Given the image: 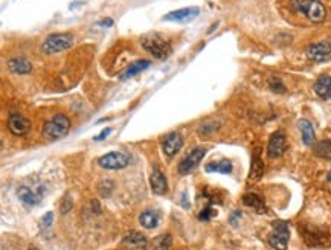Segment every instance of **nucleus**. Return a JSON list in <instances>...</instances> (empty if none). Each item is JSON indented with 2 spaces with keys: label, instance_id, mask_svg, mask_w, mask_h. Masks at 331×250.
<instances>
[{
  "label": "nucleus",
  "instance_id": "1",
  "mask_svg": "<svg viewBox=\"0 0 331 250\" xmlns=\"http://www.w3.org/2000/svg\"><path fill=\"white\" fill-rule=\"evenodd\" d=\"M290 6L295 12L302 14L306 18L315 23H321L327 17V9L319 0H292Z\"/></svg>",
  "mask_w": 331,
  "mask_h": 250
},
{
  "label": "nucleus",
  "instance_id": "2",
  "mask_svg": "<svg viewBox=\"0 0 331 250\" xmlns=\"http://www.w3.org/2000/svg\"><path fill=\"white\" fill-rule=\"evenodd\" d=\"M141 44L156 60H167L171 55V52H173L171 44L163 37H160L159 34H153V35L144 37L141 40Z\"/></svg>",
  "mask_w": 331,
  "mask_h": 250
},
{
  "label": "nucleus",
  "instance_id": "3",
  "mask_svg": "<svg viewBox=\"0 0 331 250\" xmlns=\"http://www.w3.org/2000/svg\"><path fill=\"white\" fill-rule=\"evenodd\" d=\"M73 43H75V37L72 34H67V32L52 34L43 41L41 52L46 55H55V53H60L63 50L70 49L73 46Z\"/></svg>",
  "mask_w": 331,
  "mask_h": 250
},
{
  "label": "nucleus",
  "instance_id": "4",
  "mask_svg": "<svg viewBox=\"0 0 331 250\" xmlns=\"http://www.w3.org/2000/svg\"><path fill=\"white\" fill-rule=\"evenodd\" d=\"M69 128H70L69 118L66 115H57V116H53L50 121H47L44 124L43 134L47 139L55 141V139H60V137L66 136L69 133Z\"/></svg>",
  "mask_w": 331,
  "mask_h": 250
},
{
  "label": "nucleus",
  "instance_id": "5",
  "mask_svg": "<svg viewBox=\"0 0 331 250\" xmlns=\"http://www.w3.org/2000/svg\"><path fill=\"white\" fill-rule=\"evenodd\" d=\"M290 240V229L286 221H273L269 235V244L275 250H286Z\"/></svg>",
  "mask_w": 331,
  "mask_h": 250
},
{
  "label": "nucleus",
  "instance_id": "6",
  "mask_svg": "<svg viewBox=\"0 0 331 250\" xmlns=\"http://www.w3.org/2000/svg\"><path fill=\"white\" fill-rule=\"evenodd\" d=\"M302 237L306 243L312 247H325L330 244V234L318 226H304Z\"/></svg>",
  "mask_w": 331,
  "mask_h": 250
},
{
  "label": "nucleus",
  "instance_id": "7",
  "mask_svg": "<svg viewBox=\"0 0 331 250\" xmlns=\"http://www.w3.org/2000/svg\"><path fill=\"white\" fill-rule=\"evenodd\" d=\"M130 163V156L124 151H112L98 159V165L105 170H122Z\"/></svg>",
  "mask_w": 331,
  "mask_h": 250
},
{
  "label": "nucleus",
  "instance_id": "8",
  "mask_svg": "<svg viewBox=\"0 0 331 250\" xmlns=\"http://www.w3.org/2000/svg\"><path fill=\"white\" fill-rule=\"evenodd\" d=\"M205 154H206V148L205 147H197V148L191 150V153H188L182 159V162L179 163V173L182 176H186L191 171H194L200 165V162L203 160Z\"/></svg>",
  "mask_w": 331,
  "mask_h": 250
},
{
  "label": "nucleus",
  "instance_id": "9",
  "mask_svg": "<svg viewBox=\"0 0 331 250\" xmlns=\"http://www.w3.org/2000/svg\"><path fill=\"white\" fill-rule=\"evenodd\" d=\"M17 196L20 199L21 203H24L26 206H35L40 203L41 197H43V186H32V185H21L17 189Z\"/></svg>",
  "mask_w": 331,
  "mask_h": 250
},
{
  "label": "nucleus",
  "instance_id": "10",
  "mask_svg": "<svg viewBox=\"0 0 331 250\" xmlns=\"http://www.w3.org/2000/svg\"><path fill=\"white\" fill-rule=\"evenodd\" d=\"M309 60L315 61V63H325L331 60V44L327 41H321V43H313L307 47L306 50Z\"/></svg>",
  "mask_w": 331,
  "mask_h": 250
},
{
  "label": "nucleus",
  "instance_id": "11",
  "mask_svg": "<svg viewBox=\"0 0 331 250\" xmlns=\"http://www.w3.org/2000/svg\"><path fill=\"white\" fill-rule=\"evenodd\" d=\"M199 12H200V9L197 6H188V8H182V9L168 12L162 20L163 21H176V23H188V21L194 20L199 15Z\"/></svg>",
  "mask_w": 331,
  "mask_h": 250
},
{
  "label": "nucleus",
  "instance_id": "12",
  "mask_svg": "<svg viewBox=\"0 0 331 250\" xmlns=\"http://www.w3.org/2000/svg\"><path fill=\"white\" fill-rule=\"evenodd\" d=\"M287 150V139L286 134L283 131H277L272 134L270 141H269V147H267V154L270 159H277L281 157Z\"/></svg>",
  "mask_w": 331,
  "mask_h": 250
},
{
  "label": "nucleus",
  "instance_id": "13",
  "mask_svg": "<svg viewBox=\"0 0 331 250\" xmlns=\"http://www.w3.org/2000/svg\"><path fill=\"white\" fill-rule=\"evenodd\" d=\"M8 128L11 130L12 134L23 136V134H26L29 131L31 124H29V121L23 115H20V113H11L9 118H8Z\"/></svg>",
  "mask_w": 331,
  "mask_h": 250
},
{
  "label": "nucleus",
  "instance_id": "14",
  "mask_svg": "<svg viewBox=\"0 0 331 250\" xmlns=\"http://www.w3.org/2000/svg\"><path fill=\"white\" fill-rule=\"evenodd\" d=\"M182 147H183V137L179 133H170L162 141V150H163L165 156H168V157L176 156Z\"/></svg>",
  "mask_w": 331,
  "mask_h": 250
},
{
  "label": "nucleus",
  "instance_id": "15",
  "mask_svg": "<svg viewBox=\"0 0 331 250\" xmlns=\"http://www.w3.org/2000/svg\"><path fill=\"white\" fill-rule=\"evenodd\" d=\"M150 183H151V189L154 194H159V196H163L167 191H168V182L163 176V173L154 166L153 173H151V177H150Z\"/></svg>",
  "mask_w": 331,
  "mask_h": 250
},
{
  "label": "nucleus",
  "instance_id": "16",
  "mask_svg": "<svg viewBox=\"0 0 331 250\" xmlns=\"http://www.w3.org/2000/svg\"><path fill=\"white\" fill-rule=\"evenodd\" d=\"M122 243L128 250H147L148 247V240L141 232H130Z\"/></svg>",
  "mask_w": 331,
  "mask_h": 250
},
{
  "label": "nucleus",
  "instance_id": "17",
  "mask_svg": "<svg viewBox=\"0 0 331 250\" xmlns=\"http://www.w3.org/2000/svg\"><path fill=\"white\" fill-rule=\"evenodd\" d=\"M8 69L15 75H27L32 72V64L26 58H11L8 61Z\"/></svg>",
  "mask_w": 331,
  "mask_h": 250
},
{
  "label": "nucleus",
  "instance_id": "18",
  "mask_svg": "<svg viewBox=\"0 0 331 250\" xmlns=\"http://www.w3.org/2000/svg\"><path fill=\"white\" fill-rule=\"evenodd\" d=\"M315 93L322 99H331V76L322 75L315 82Z\"/></svg>",
  "mask_w": 331,
  "mask_h": 250
},
{
  "label": "nucleus",
  "instance_id": "19",
  "mask_svg": "<svg viewBox=\"0 0 331 250\" xmlns=\"http://www.w3.org/2000/svg\"><path fill=\"white\" fill-rule=\"evenodd\" d=\"M298 127H299L301 134H302V142H304L307 147L313 145L315 141H316V133H315V128H313L312 122L307 121V119H301V121L298 122Z\"/></svg>",
  "mask_w": 331,
  "mask_h": 250
},
{
  "label": "nucleus",
  "instance_id": "20",
  "mask_svg": "<svg viewBox=\"0 0 331 250\" xmlns=\"http://www.w3.org/2000/svg\"><path fill=\"white\" fill-rule=\"evenodd\" d=\"M150 66H151V61H150V60L136 61V63L130 64V67H128L124 73H121L119 79H121V81H125V79H128V78H131V76H134V75H137V73H141L142 70L148 69Z\"/></svg>",
  "mask_w": 331,
  "mask_h": 250
},
{
  "label": "nucleus",
  "instance_id": "21",
  "mask_svg": "<svg viewBox=\"0 0 331 250\" xmlns=\"http://www.w3.org/2000/svg\"><path fill=\"white\" fill-rule=\"evenodd\" d=\"M159 221H160L159 212L151 211V209L144 211V212L141 214V217H139V223H141L142 228H145V229H154V228H157Z\"/></svg>",
  "mask_w": 331,
  "mask_h": 250
},
{
  "label": "nucleus",
  "instance_id": "22",
  "mask_svg": "<svg viewBox=\"0 0 331 250\" xmlns=\"http://www.w3.org/2000/svg\"><path fill=\"white\" fill-rule=\"evenodd\" d=\"M263 174H264V163L261 162V157H260V148H257V151L254 153V157H252L249 180H260L263 177Z\"/></svg>",
  "mask_w": 331,
  "mask_h": 250
},
{
  "label": "nucleus",
  "instance_id": "23",
  "mask_svg": "<svg viewBox=\"0 0 331 250\" xmlns=\"http://www.w3.org/2000/svg\"><path fill=\"white\" fill-rule=\"evenodd\" d=\"M243 203H244L247 208L255 209V212H258V214H264V212H266V203H264V200H263L260 196H257V194H246V196L243 197Z\"/></svg>",
  "mask_w": 331,
  "mask_h": 250
},
{
  "label": "nucleus",
  "instance_id": "24",
  "mask_svg": "<svg viewBox=\"0 0 331 250\" xmlns=\"http://www.w3.org/2000/svg\"><path fill=\"white\" fill-rule=\"evenodd\" d=\"M206 173H218V174H231L234 166L232 162L229 160H218V162H211L206 165Z\"/></svg>",
  "mask_w": 331,
  "mask_h": 250
},
{
  "label": "nucleus",
  "instance_id": "25",
  "mask_svg": "<svg viewBox=\"0 0 331 250\" xmlns=\"http://www.w3.org/2000/svg\"><path fill=\"white\" fill-rule=\"evenodd\" d=\"M313 151H315L316 156L331 160V141H321V142H318L315 145Z\"/></svg>",
  "mask_w": 331,
  "mask_h": 250
},
{
  "label": "nucleus",
  "instance_id": "26",
  "mask_svg": "<svg viewBox=\"0 0 331 250\" xmlns=\"http://www.w3.org/2000/svg\"><path fill=\"white\" fill-rule=\"evenodd\" d=\"M171 247V237L170 235H160L153 241L154 250H167Z\"/></svg>",
  "mask_w": 331,
  "mask_h": 250
},
{
  "label": "nucleus",
  "instance_id": "27",
  "mask_svg": "<svg viewBox=\"0 0 331 250\" xmlns=\"http://www.w3.org/2000/svg\"><path fill=\"white\" fill-rule=\"evenodd\" d=\"M269 87L277 93H284L286 92V86L283 84L280 76H270L269 78Z\"/></svg>",
  "mask_w": 331,
  "mask_h": 250
},
{
  "label": "nucleus",
  "instance_id": "28",
  "mask_svg": "<svg viewBox=\"0 0 331 250\" xmlns=\"http://www.w3.org/2000/svg\"><path fill=\"white\" fill-rule=\"evenodd\" d=\"M214 215H217V211H214L212 205H208V206H206V208L199 214V218L203 220V221H209Z\"/></svg>",
  "mask_w": 331,
  "mask_h": 250
},
{
  "label": "nucleus",
  "instance_id": "29",
  "mask_svg": "<svg viewBox=\"0 0 331 250\" xmlns=\"http://www.w3.org/2000/svg\"><path fill=\"white\" fill-rule=\"evenodd\" d=\"M70 208H72V200H70V197H64V200H63V205H61V208H60V209H61V212H63V214H66V212H67Z\"/></svg>",
  "mask_w": 331,
  "mask_h": 250
},
{
  "label": "nucleus",
  "instance_id": "30",
  "mask_svg": "<svg viewBox=\"0 0 331 250\" xmlns=\"http://www.w3.org/2000/svg\"><path fill=\"white\" fill-rule=\"evenodd\" d=\"M52 221H53V214H52V212H47V214L43 217V220H41V223H43L44 228H49V226L52 225Z\"/></svg>",
  "mask_w": 331,
  "mask_h": 250
},
{
  "label": "nucleus",
  "instance_id": "31",
  "mask_svg": "<svg viewBox=\"0 0 331 250\" xmlns=\"http://www.w3.org/2000/svg\"><path fill=\"white\" fill-rule=\"evenodd\" d=\"M110 133H112V128H105V130H102V131L95 137V141H102V139H105Z\"/></svg>",
  "mask_w": 331,
  "mask_h": 250
},
{
  "label": "nucleus",
  "instance_id": "32",
  "mask_svg": "<svg viewBox=\"0 0 331 250\" xmlns=\"http://www.w3.org/2000/svg\"><path fill=\"white\" fill-rule=\"evenodd\" d=\"M240 217H241V212H240V211H235V212H234V215L231 217V223L235 226V225H237V220H238Z\"/></svg>",
  "mask_w": 331,
  "mask_h": 250
},
{
  "label": "nucleus",
  "instance_id": "33",
  "mask_svg": "<svg viewBox=\"0 0 331 250\" xmlns=\"http://www.w3.org/2000/svg\"><path fill=\"white\" fill-rule=\"evenodd\" d=\"M101 24H102V26H112V24H113V21L108 18V20H104V21H101Z\"/></svg>",
  "mask_w": 331,
  "mask_h": 250
},
{
  "label": "nucleus",
  "instance_id": "34",
  "mask_svg": "<svg viewBox=\"0 0 331 250\" xmlns=\"http://www.w3.org/2000/svg\"><path fill=\"white\" fill-rule=\"evenodd\" d=\"M327 180H328V182H331V171L328 173V176H327Z\"/></svg>",
  "mask_w": 331,
  "mask_h": 250
},
{
  "label": "nucleus",
  "instance_id": "35",
  "mask_svg": "<svg viewBox=\"0 0 331 250\" xmlns=\"http://www.w3.org/2000/svg\"><path fill=\"white\" fill-rule=\"evenodd\" d=\"M29 250H38V249H37V247H31V249H29Z\"/></svg>",
  "mask_w": 331,
  "mask_h": 250
}]
</instances>
